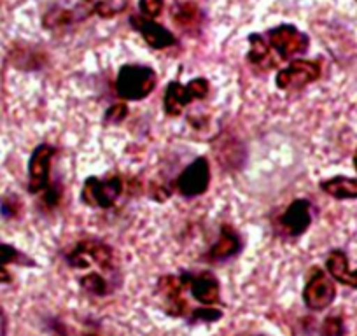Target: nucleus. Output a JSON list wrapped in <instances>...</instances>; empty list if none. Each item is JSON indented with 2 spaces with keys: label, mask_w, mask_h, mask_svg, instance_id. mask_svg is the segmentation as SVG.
<instances>
[{
  "label": "nucleus",
  "mask_w": 357,
  "mask_h": 336,
  "mask_svg": "<svg viewBox=\"0 0 357 336\" xmlns=\"http://www.w3.org/2000/svg\"><path fill=\"white\" fill-rule=\"evenodd\" d=\"M207 93L208 81L204 77L193 79L186 86L177 81H172L165 93L163 109L168 116H178L186 105H190L193 100H204Z\"/></svg>",
  "instance_id": "nucleus-4"
},
{
  "label": "nucleus",
  "mask_w": 357,
  "mask_h": 336,
  "mask_svg": "<svg viewBox=\"0 0 357 336\" xmlns=\"http://www.w3.org/2000/svg\"><path fill=\"white\" fill-rule=\"evenodd\" d=\"M128 6V0H61V4L51 9L44 18V25L53 26L70 25V23L84 22L89 16H111L123 13Z\"/></svg>",
  "instance_id": "nucleus-1"
},
{
  "label": "nucleus",
  "mask_w": 357,
  "mask_h": 336,
  "mask_svg": "<svg viewBox=\"0 0 357 336\" xmlns=\"http://www.w3.org/2000/svg\"><path fill=\"white\" fill-rule=\"evenodd\" d=\"M215 153H218L215 156H218L219 163L226 165V167H229V168H235L240 165L238 161H236V154H240V156H245V153H243V147L240 146V144H236L233 139H228L226 142H222L221 147H219Z\"/></svg>",
  "instance_id": "nucleus-20"
},
{
  "label": "nucleus",
  "mask_w": 357,
  "mask_h": 336,
  "mask_svg": "<svg viewBox=\"0 0 357 336\" xmlns=\"http://www.w3.org/2000/svg\"><path fill=\"white\" fill-rule=\"evenodd\" d=\"M319 75H321V65L317 61L294 60L277 74L275 82L280 90H298L317 81Z\"/></svg>",
  "instance_id": "nucleus-9"
},
{
  "label": "nucleus",
  "mask_w": 357,
  "mask_h": 336,
  "mask_svg": "<svg viewBox=\"0 0 357 336\" xmlns=\"http://www.w3.org/2000/svg\"><path fill=\"white\" fill-rule=\"evenodd\" d=\"M326 270L340 284L357 289V270L352 272L349 268V259L343 250H331V254L326 259Z\"/></svg>",
  "instance_id": "nucleus-16"
},
{
  "label": "nucleus",
  "mask_w": 357,
  "mask_h": 336,
  "mask_svg": "<svg viewBox=\"0 0 357 336\" xmlns=\"http://www.w3.org/2000/svg\"><path fill=\"white\" fill-rule=\"evenodd\" d=\"M222 314L215 308H197L191 315V321H204V322H212L221 319Z\"/></svg>",
  "instance_id": "nucleus-25"
},
{
  "label": "nucleus",
  "mask_w": 357,
  "mask_h": 336,
  "mask_svg": "<svg viewBox=\"0 0 357 336\" xmlns=\"http://www.w3.org/2000/svg\"><path fill=\"white\" fill-rule=\"evenodd\" d=\"M60 200H61L60 186H56V184H50V186L44 190V197H43V201L46 204V207L54 208L58 204H60Z\"/></svg>",
  "instance_id": "nucleus-24"
},
{
  "label": "nucleus",
  "mask_w": 357,
  "mask_h": 336,
  "mask_svg": "<svg viewBox=\"0 0 357 336\" xmlns=\"http://www.w3.org/2000/svg\"><path fill=\"white\" fill-rule=\"evenodd\" d=\"M195 20H197V9H195V6H183V8L178 9V13H175V23H181L184 26L195 23Z\"/></svg>",
  "instance_id": "nucleus-23"
},
{
  "label": "nucleus",
  "mask_w": 357,
  "mask_h": 336,
  "mask_svg": "<svg viewBox=\"0 0 357 336\" xmlns=\"http://www.w3.org/2000/svg\"><path fill=\"white\" fill-rule=\"evenodd\" d=\"M266 40L282 60H291L308 49V37L293 25L275 26L266 33Z\"/></svg>",
  "instance_id": "nucleus-6"
},
{
  "label": "nucleus",
  "mask_w": 357,
  "mask_h": 336,
  "mask_svg": "<svg viewBox=\"0 0 357 336\" xmlns=\"http://www.w3.org/2000/svg\"><path fill=\"white\" fill-rule=\"evenodd\" d=\"M321 190L336 200H352V198H357V177L354 179V177L338 176L322 181Z\"/></svg>",
  "instance_id": "nucleus-18"
},
{
  "label": "nucleus",
  "mask_w": 357,
  "mask_h": 336,
  "mask_svg": "<svg viewBox=\"0 0 357 336\" xmlns=\"http://www.w3.org/2000/svg\"><path fill=\"white\" fill-rule=\"evenodd\" d=\"M336 287L333 284V277L322 270L314 268L308 275L307 286L303 289V300L310 310H326L335 301Z\"/></svg>",
  "instance_id": "nucleus-7"
},
{
  "label": "nucleus",
  "mask_w": 357,
  "mask_h": 336,
  "mask_svg": "<svg viewBox=\"0 0 357 336\" xmlns=\"http://www.w3.org/2000/svg\"><path fill=\"white\" fill-rule=\"evenodd\" d=\"M240 249H242V238H240V235L231 226L225 224L221 228V235H219L218 242L207 252V259L211 263L226 261V259L238 254Z\"/></svg>",
  "instance_id": "nucleus-15"
},
{
  "label": "nucleus",
  "mask_w": 357,
  "mask_h": 336,
  "mask_svg": "<svg viewBox=\"0 0 357 336\" xmlns=\"http://www.w3.org/2000/svg\"><path fill=\"white\" fill-rule=\"evenodd\" d=\"M123 193L121 177L111 176L107 179L88 177L82 184L81 198L86 205L97 208H111Z\"/></svg>",
  "instance_id": "nucleus-5"
},
{
  "label": "nucleus",
  "mask_w": 357,
  "mask_h": 336,
  "mask_svg": "<svg viewBox=\"0 0 357 336\" xmlns=\"http://www.w3.org/2000/svg\"><path fill=\"white\" fill-rule=\"evenodd\" d=\"M140 13L146 18H156V16L161 15L163 11V0H140Z\"/></svg>",
  "instance_id": "nucleus-22"
},
{
  "label": "nucleus",
  "mask_w": 357,
  "mask_h": 336,
  "mask_svg": "<svg viewBox=\"0 0 357 336\" xmlns=\"http://www.w3.org/2000/svg\"><path fill=\"white\" fill-rule=\"evenodd\" d=\"M67 261L72 268H88L91 263L98 266L104 273H116L114 252L105 242L97 238H88L75 243L67 254Z\"/></svg>",
  "instance_id": "nucleus-2"
},
{
  "label": "nucleus",
  "mask_w": 357,
  "mask_h": 336,
  "mask_svg": "<svg viewBox=\"0 0 357 336\" xmlns=\"http://www.w3.org/2000/svg\"><path fill=\"white\" fill-rule=\"evenodd\" d=\"M280 228L289 236H301L308 229L312 222L310 201L308 200H294L289 207L280 215Z\"/></svg>",
  "instance_id": "nucleus-12"
},
{
  "label": "nucleus",
  "mask_w": 357,
  "mask_h": 336,
  "mask_svg": "<svg viewBox=\"0 0 357 336\" xmlns=\"http://www.w3.org/2000/svg\"><path fill=\"white\" fill-rule=\"evenodd\" d=\"M158 77L146 65H125L119 68L116 91L125 100H144L156 88Z\"/></svg>",
  "instance_id": "nucleus-3"
},
{
  "label": "nucleus",
  "mask_w": 357,
  "mask_h": 336,
  "mask_svg": "<svg viewBox=\"0 0 357 336\" xmlns=\"http://www.w3.org/2000/svg\"><path fill=\"white\" fill-rule=\"evenodd\" d=\"M343 333H345V326L338 315H329L321 328V336H343Z\"/></svg>",
  "instance_id": "nucleus-21"
},
{
  "label": "nucleus",
  "mask_w": 357,
  "mask_h": 336,
  "mask_svg": "<svg viewBox=\"0 0 357 336\" xmlns=\"http://www.w3.org/2000/svg\"><path fill=\"white\" fill-rule=\"evenodd\" d=\"M211 183V165L207 158L200 156L184 168V172L175 181L178 193L186 198L200 197L208 190Z\"/></svg>",
  "instance_id": "nucleus-8"
},
{
  "label": "nucleus",
  "mask_w": 357,
  "mask_h": 336,
  "mask_svg": "<svg viewBox=\"0 0 357 336\" xmlns=\"http://www.w3.org/2000/svg\"><path fill=\"white\" fill-rule=\"evenodd\" d=\"M130 23L133 25V29L139 30L142 33V37L146 39V43L149 44L154 49H165V47H170L175 44V36L172 32H168L167 29H163L161 25H158L154 20L146 18V16H132Z\"/></svg>",
  "instance_id": "nucleus-13"
},
{
  "label": "nucleus",
  "mask_w": 357,
  "mask_h": 336,
  "mask_svg": "<svg viewBox=\"0 0 357 336\" xmlns=\"http://www.w3.org/2000/svg\"><path fill=\"white\" fill-rule=\"evenodd\" d=\"M354 167H356V170H357V151H356V154H354Z\"/></svg>",
  "instance_id": "nucleus-30"
},
{
  "label": "nucleus",
  "mask_w": 357,
  "mask_h": 336,
  "mask_svg": "<svg viewBox=\"0 0 357 336\" xmlns=\"http://www.w3.org/2000/svg\"><path fill=\"white\" fill-rule=\"evenodd\" d=\"M20 259V252L11 245H4L0 243V265H8V263H15Z\"/></svg>",
  "instance_id": "nucleus-26"
},
{
  "label": "nucleus",
  "mask_w": 357,
  "mask_h": 336,
  "mask_svg": "<svg viewBox=\"0 0 357 336\" xmlns=\"http://www.w3.org/2000/svg\"><path fill=\"white\" fill-rule=\"evenodd\" d=\"M126 112H128V109L125 104H114L105 114V119L109 123H121L126 118Z\"/></svg>",
  "instance_id": "nucleus-27"
},
{
  "label": "nucleus",
  "mask_w": 357,
  "mask_h": 336,
  "mask_svg": "<svg viewBox=\"0 0 357 336\" xmlns=\"http://www.w3.org/2000/svg\"><path fill=\"white\" fill-rule=\"evenodd\" d=\"M186 286L183 277L167 275L160 280L158 293L165 298L167 312L172 315H184L188 312V305L183 298V287Z\"/></svg>",
  "instance_id": "nucleus-14"
},
{
  "label": "nucleus",
  "mask_w": 357,
  "mask_h": 336,
  "mask_svg": "<svg viewBox=\"0 0 357 336\" xmlns=\"http://www.w3.org/2000/svg\"><path fill=\"white\" fill-rule=\"evenodd\" d=\"M81 287L93 296H107L112 291L111 277H105L102 272H91L81 279Z\"/></svg>",
  "instance_id": "nucleus-19"
},
{
  "label": "nucleus",
  "mask_w": 357,
  "mask_h": 336,
  "mask_svg": "<svg viewBox=\"0 0 357 336\" xmlns=\"http://www.w3.org/2000/svg\"><path fill=\"white\" fill-rule=\"evenodd\" d=\"M249 43H250V51L247 54V60L257 68H263V70H270L277 65V61L272 58V53H270V44L268 40L264 39L263 36H254L249 37Z\"/></svg>",
  "instance_id": "nucleus-17"
},
{
  "label": "nucleus",
  "mask_w": 357,
  "mask_h": 336,
  "mask_svg": "<svg viewBox=\"0 0 357 336\" xmlns=\"http://www.w3.org/2000/svg\"><path fill=\"white\" fill-rule=\"evenodd\" d=\"M6 329H8V321H6V315L0 308V336H6Z\"/></svg>",
  "instance_id": "nucleus-28"
},
{
  "label": "nucleus",
  "mask_w": 357,
  "mask_h": 336,
  "mask_svg": "<svg viewBox=\"0 0 357 336\" xmlns=\"http://www.w3.org/2000/svg\"><path fill=\"white\" fill-rule=\"evenodd\" d=\"M9 280H11V275H9L8 270L4 268V265H0V284L9 282Z\"/></svg>",
  "instance_id": "nucleus-29"
},
{
  "label": "nucleus",
  "mask_w": 357,
  "mask_h": 336,
  "mask_svg": "<svg viewBox=\"0 0 357 336\" xmlns=\"http://www.w3.org/2000/svg\"><path fill=\"white\" fill-rule=\"evenodd\" d=\"M181 277H183L184 284L190 286L191 294H193V298L198 303L205 305V307H212V305L219 303V300H221V289H219V282L214 273L200 272L197 275L184 273Z\"/></svg>",
  "instance_id": "nucleus-11"
},
{
  "label": "nucleus",
  "mask_w": 357,
  "mask_h": 336,
  "mask_svg": "<svg viewBox=\"0 0 357 336\" xmlns=\"http://www.w3.org/2000/svg\"><path fill=\"white\" fill-rule=\"evenodd\" d=\"M54 156V147L50 144H40L32 153L29 163V191L40 193L50 186L51 160Z\"/></svg>",
  "instance_id": "nucleus-10"
}]
</instances>
